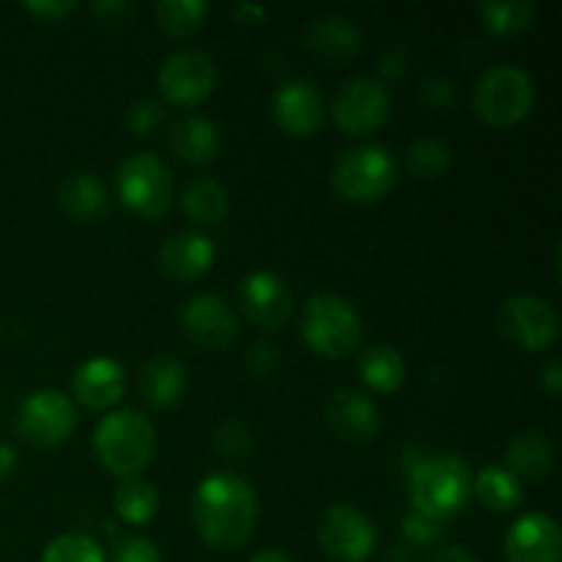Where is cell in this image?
I'll list each match as a JSON object with an SVG mask.
<instances>
[{"instance_id": "obj_30", "label": "cell", "mask_w": 562, "mask_h": 562, "mask_svg": "<svg viewBox=\"0 0 562 562\" xmlns=\"http://www.w3.org/2000/svg\"><path fill=\"white\" fill-rule=\"evenodd\" d=\"M206 20V3L203 0H159L157 22L162 31L173 36H190Z\"/></svg>"}, {"instance_id": "obj_35", "label": "cell", "mask_w": 562, "mask_h": 562, "mask_svg": "<svg viewBox=\"0 0 562 562\" xmlns=\"http://www.w3.org/2000/svg\"><path fill=\"white\" fill-rule=\"evenodd\" d=\"M115 562H162L157 543L143 536H130L115 549Z\"/></svg>"}, {"instance_id": "obj_17", "label": "cell", "mask_w": 562, "mask_h": 562, "mask_svg": "<svg viewBox=\"0 0 562 562\" xmlns=\"http://www.w3.org/2000/svg\"><path fill=\"white\" fill-rule=\"evenodd\" d=\"M329 428L346 442H368L379 431V412L366 393L351 387L333 390L324 404Z\"/></svg>"}, {"instance_id": "obj_36", "label": "cell", "mask_w": 562, "mask_h": 562, "mask_svg": "<svg viewBox=\"0 0 562 562\" xmlns=\"http://www.w3.org/2000/svg\"><path fill=\"white\" fill-rule=\"evenodd\" d=\"M159 119H162V110H159V104L154 102V99H137V102L130 108V113H126V124L132 126L135 135H146V132H151L154 126L159 124Z\"/></svg>"}, {"instance_id": "obj_41", "label": "cell", "mask_w": 562, "mask_h": 562, "mask_svg": "<svg viewBox=\"0 0 562 562\" xmlns=\"http://www.w3.org/2000/svg\"><path fill=\"white\" fill-rule=\"evenodd\" d=\"M431 562H481V560H477L467 547L456 543V547L439 549V552L431 558Z\"/></svg>"}, {"instance_id": "obj_20", "label": "cell", "mask_w": 562, "mask_h": 562, "mask_svg": "<svg viewBox=\"0 0 562 562\" xmlns=\"http://www.w3.org/2000/svg\"><path fill=\"white\" fill-rule=\"evenodd\" d=\"M187 387V373L181 362L170 355H154L140 368V395L154 409L173 406Z\"/></svg>"}, {"instance_id": "obj_7", "label": "cell", "mask_w": 562, "mask_h": 562, "mask_svg": "<svg viewBox=\"0 0 562 562\" xmlns=\"http://www.w3.org/2000/svg\"><path fill=\"white\" fill-rule=\"evenodd\" d=\"M119 195L132 212L143 217H159L173 201L170 168L151 151H135L119 165Z\"/></svg>"}, {"instance_id": "obj_14", "label": "cell", "mask_w": 562, "mask_h": 562, "mask_svg": "<svg viewBox=\"0 0 562 562\" xmlns=\"http://www.w3.org/2000/svg\"><path fill=\"white\" fill-rule=\"evenodd\" d=\"M181 324H184V333L206 349H223L236 338V329H239L234 307L220 294L192 296L181 311Z\"/></svg>"}, {"instance_id": "obj_4", "label": "cell", "mask_w": 562, "mask_h": 562, "mask_svg": "<svg viewBox=\"0 0 562 562\" xmlns=\"http://www.w3.org/2000/svg\"><path fill=\"white\" fill-rule=\"evenodd\" d=\"M302 335L318 355L346 357L360 346V313L344 296L316 294L302 307Z\"/></svg>"}, {"instance_id": "obj_8", "label": "cell", "mask_w": 562, "mask_h": 562, "mask_svg": "<svg viewBox=\"0 0 562 562\" xmlns=\"http://www.w3.org/2000/svg\"><path fill=\"white\" fill-rule=\"evenodd\" d=\"M318 543L329 558L340 562H362L376 547L373 521L357 505H329L318 519Z\"/></svg>"}, {"instance_id": "obj_32", "label": "cell", "mask_w": 562, "mask_h": 562, "mask_svg": "<svg viewBox=\"0 0 562 562\" xmlns=\"http://www.w3.org/2000/svg\"><path fill=\"white\" fill-rule=\"evenodd\" d=\"M42 562H104V552L91 536L66 532L44 547Z\"/></svg>"}, {"instance_id": "obj_40", "label": "cell", "mask_w": 562, "mask_h": 562, "mask_svg": "<svg viewBox=\"0 0 562 562\" xmlns=\"http://www.w3.org/2000/svg\"><path fill=\"white\" fill-rule=\"evenodd\" d=\"M541 382H543V387H547L549 395H560V390H562L560 357H552V360L547 362V368H543V373H541Z\"/></svg>"}, {"instance_id": "obj_5", "label": "cell", "mask_w": 562, "mask_h": 562, "mask_svg": "<svg viewBox=\"0 0 562 562\" xmlns=\"http://www.w3.org/2000/svg\"><path fill=\"white\" fill-rule=\"evenodd\" d=\"M536 102L530 75L514 64L488 66L475 82L472 104L483 121L494 126H510L525 119Z\"/></svg>"}, {"instance_id": "obj_38", "label": "cell", "mask_w": 562, "mask_h": 562, "mask_svg": "<svg viewBox=\"0 0 562 562\" xmlns=\"http://www.w3.org/2000/svg\"><path fill=\"white\" fill-rule=\"evenodd\" d=\"M25 9L36 16H44V20H60L75 9V0H27Z\"/></svg>"}, {"instance_id": "obj_3", "label": "cell", "mask_w": 562, "mask_h": 562, "mask_svg": "<svg viewBox=\"0 0 562 562\" xmlns=\"http://www.w3.org/2000/svg\"><path fill=\"white\" fill-rule=\"evenodd\" d=\"M157 434L146 415L135 409H115L102 417L93 431V450L99 461L115 475H135L151 461Z\"/></svg>"}, {"instance_id": "obj_34", "label": "cell", "mask_w": 562, "mask_h": 562, "mask_svg": "<svg viewBox=\"0 0 562 562\" xmlns=\"http://www.w3.org/2000/svg\"><path fill=\"white\" fill-rule=\"evenodd\" d=\"M214 445H217L220 453L225 456H245L247 450H250L252 439L250 431L245 428V423L228 420L225 426L217 428V434H214Z\"/></svg>"}, {"instance_id": "obj_42", "label": "cell", "mask_w": 562, "mask_h": 562, "mask_svg": "<svg viewBox=\"0 0 562 562\" xmlns=\"http://www.w3.org/2000/svg\"><path fill=\"white\" fill-rule=\"evenodd\" d=\"M16 464V453L11 445L0 442V481H5V477L11 475V470H14Z\"/></svg>"}, {"instance_id": "obj_25", "label": "cell", "mask_w": 562, "mask_h": 562, "mask_svg": "<svg viewBox=\"0 0 562 562\" xmlns=\"http://www.w3.org/2000/svg\"><path fill=\"white\" fill-rule=\"evenodd\" d=\"M307 44L329 58H346L360 47V31L349 16L327 14L318 16L307 27Z\"/></svg>"}, {"instance_id": "obj_31", "label": "cell", "mask_w": 562, "mask_h": 562, "mask_svg": "<svg viewBox=\"0 0 562 562\" xmlns=\"http://www.w3.org/2000/svg\"><path fill=\"white\" fill-rule=\"evenodd\" d=\"M450 162V148L448 143L439 140L434 135H420L409 143V151H406V165L415 176L420 179H434V176L442 173Z\"/></svg>"}, {"instance_id": "obj_10", "label": "cell", "mask_w": 562, "mask_h": 562, "mask_svg": "<svg viewBox=\"0 0 562 562\" xmlns=\"http://www.w3.org/2000/svg\"><path fill=\"white\" fill-rule=\"evenodd\" d=\"M499 327L510 344L521 349H543L558 338V311L536 294H516L499 311Z\"/></svg>"}, {"instance_id": "obj_19", "label": "cell", "mask_w": 562, "mask_h": 562, "mask_svg": "<svg viewBox=\"0 0 562 562\" xmlns=\"http://www.w3.org/2000/svg\"><path fill=\"white\" fill-rule=\"evenodd\" d=\"M214 256H217V250H214V241L209 236L195 234V231H181V234H173L162 241L157 261L159 269L170 278L192 280L212 267Z\"/></svg>"}, {"instance_id": "obj_16", "label": "cell", "mask_w": 562, "mask_h": 562, "mask_svg": "<svg viewBox=\"0 0 562 562\" xmlns=\"http://www.w3.org/2000/svg\"><path fill=\"white\" fill-rule=\"evenodd\" d=\"M272 113L278 124L291 135H311L324 119V97L311 80L296 77L274 91Z\"/></svg>"}, {"instance_id": "obj_29", "label": "cell", "mask_w": 562, "mask_h": 562, "mask_svg": "<svg viewBox=\"0 0 562 562\" xmlns=\"http://www.w3.org/2000/svg\"><path fill=\"white\" fill-rule=\"evenodd\" d=\"M157 488L143 477H126L119 488H115V510L130 525H143L157 514Z\"/></svg>"}, {"instance_id": "obj_23", "label": "cell", "mask_w": 562, "mask_h": 562, "mask_svg": "<svg viewBox=\"0 0 562 562\" xmlns=\"http://www.w3.org/2000/svg\"><path fill=\"white\" fill-rule=\"evenodd\" d=\"M58 201L71 217L97 220L108 209V190L102 181L88 170H71L60 179Z\"/></svg>"}, {"instance_id": "obj_18", "label": "cell", "mask_w": 562, "mask_h": 562, "mask_svg": "<svg viewBox=\"0 0 562 562\" xmlns=\"http://www.w3.org/2000/svg\"><path fill=\"white\" fill-rule=\"evenodd\" d=\"M124 368H121V362L113 360V357H91V360H86L77 368L75 379H71L75 395L82 404L91 406V409L113 406L115 401L124 395Z\"/></svg>"}, {"instance_id": "obj_22", "label": "cell", "mask_w": 562, "mask_h": 562, "mask_svg": "<svg viewBox=\"0 0 562 562\" xmlns=\"http://www.w3.org/2000/svg\"><path fill=\"white\" fill-rule=\"evenodd\" d=\"M554 450L547 434L541 431H521L510 439L508 450H505V470L514 472L516 477L525 481H538L552 470Z\"/></svg>"}, {"instance_id": "obj_24", "label": "cell", "mask_w": 562, "mask_h": 562, "mask_svg": "<svg viewBox=\"0 0 562 562\" xmlns=\"http://www.w3.org/2000/svg\"><path fill=\"white\" fill-rule=\"evenodd\" d=\"M181 206L195 223L214 225L228 214V192L212 176H192L181 187Z\"/></svg>"}, {"instance_id": "obj_1", "label": "cell", "mask_w": 562, "mask_h": 562, "mask_svg": "<svg viewBox=\"0 0 562 562\" xmlns=\"http://www.w3.org/2000/svg\"><path fill=\"white\" fill-rule=\"evenodd\" d=\"M192 519L209 547H241L258 521L256 488L234 472H214L192 494Z\"/></svg>"}, {"instance_id": "obj_44", "label": "cell", "mask_w": 562, "mask_h": 562, "mask_svg": "<svg viewBox=\"0 0 562 562\" xmlns=\"http://www.w3.org/2000/svg\"><path fill=\"white\" fill-rule=\"evenodd\" d=\"M250 562H291L289 554L278 552V549H263V552L252 554Z\"/></svg>"}, {"instance_id": "obj_12", "label": "cell", "mask_w": 562, "mask_h": 562, "mask_svg": "<svg viewBox=\"0 0 562 562\" xmlns=\"http://www.w3.org/2000/svg\"><path fill=\"white\" fill-rule=\"evenodd\" d=\"M214 82H217V66L203 49H179L168 55L159 69V88L176 104L201 102L212 93Z\"/></svg>"}, {"instance_id": "obj_26", "label": "cell", "mask_w": 562, "mask_h": 562, "mask_svg": "<svg viewBox=\"0 0 562 562\" xmlns=\"http://www.w3.org/2000/svg\"><path fill=\"white\" fill-rule=\"evenodd\" d=\"M472 494H477L488 510H514L521 503V481L505 467H483L477 481H472Z\"/></svg>"}, {"instance_id": "obj_6", "label": "cell", "mask_w": 562, "mask_h": 562, "mask_svg": "<svg viewBox=\"0 0 562 562\" xmlns=\"http://www.w3.org/2000/svg\"><path fill=\"white\" fill-rule=\"evenodd\" d=\"M333 187L349 201H376L393 187L395 159L393 154L376 143L351 146L335 159Z\"/></svg>"}, {"instance_id": "obj_39", "label": "cell", "mask_w": 562, "mask_h": 562, "mask_svg": "<svg viewBox=\"0 0 562 562\" xmlns=\"http://www.w3.org/2000/svg\"><path fill=\"white\" fill-rule=\"evenodd\" d=\"M93 14L102 16V22H124V16L130 14V3H121V0H102V3H91Z\"/></svg>"}, {"instance_id": "obj_37", "label": "cell", "mask_w": 562, "mask_h": 562, "mask_svg": "<svg viewBox=\"0 0 562 562\" xmlns=\"http://www.w3.org/2000/svg\"><path fill=\"white\" fill-rule=\"evenodd\" d=\"M245 362L247 368H250V373L267 376V373L280 362V349L274 344H269V340H256V344L247 349Z\"/></svg>"}, {"instance_id": "obj_28", "label": "cell", "mask_w": 562, "mask_h": 562, "mask_svg": "<svg viewBox=\"0 0 562 562\" xmlns=\"http://www.w3.org/2000/svg\"><path fill=\"white\" fill-rule=\"evenodd\" d=\"M477 9L486 25L499 36H516L536 20V3L530 0H483Z\"/></svg>"}, {"instance_id": "obj_9", "label": "cell", "mask_w": 562, "mask_h": 562, "mask_svg": "<svg viewBox=\"0 0 562 562\" xmlns=\"http://www.w3.org/2000/svg\"><path fill=\"white\" fill-rule=\"evenodd\" d=\"M77 426V409L69 395L55 387L27 395L16 412V428L33 445H60Z\"/></svg>"}, {"instance_id": "obj_11", "label": "cell", "mask_w": 562, "mask_h": 562, "mask_svg": "<svg viewBox=\"0 0 562 562\" xmlns=\"http://www.w3.org/2000/svg\"><path fill=\"white\" fill-rule=\"evenodd\" d=\"M335 121L351 135L379 130L390 115V93L373 77H351L338 88L333 102Z\"/></svg>"}, {"instance_id": "obj_33", "label": "cell", "mask_w": 562, "mask_h": 562, "mask_svg": "<svg viewBox=\"0 0 562 562\" xmlns=\"http://www.w3.org/2000/svg\"><path fill=\"white\" fill-rule=\"evenodd\" d=\"M445 532V521L431 519V516L420 514V510H412L404 519V536L409 541H415L417 547H428V543H437Z\"/></svg>"}, {"instance_id": "obj_21", "label": "cell", "mask_w": 562, "mask_h": 562, "mask_svg": "<svg viewBox=\"0 0 562 562\" xmlns=\"http://www.w3.org/2000/svg\"><path fill=\"white\" fill-rule=\"evenodd\" d=\"M220 130L206 115H181L170 126V146L187 162H209L220 151Z\"/></svg>"}, {"instance_id": "obj_13", "label": "cell", "mask_w": 562, "mask_h": 562, "mask_svg": "<svg viewBox=\"0 0 562 562\" xmlns=\"http://www.w3.org/2000/svg\"><path fill=\"white\" fill-rule=\"evenodd\" d=\"M239 302L247 316L263 329L283 327L294 311V296H291L289 285L283 283V278L267 272V269L245 274L239 285Z\"/></svg>"}, {"instance_id": "obj_15", "label": "cell", "mask_w": 562, "mask_h": 562, "mask_svg": "<svg viewBox=\"0 0 562 562\" xmlns=\"http://www.w3.org/2000/svg\"><path fill=\"white\" fill-rule=\"evenodd\" d=\"M562 552L560 527L547 514H525L505 538L508 562H558Z\"/></svg>"}, {"instance_id": "obj_43", "label": "cell", "mask_w": 562, "mask_h": 562, "mask_svg": "<svg viewBox=\"0 0 562 562\" xmlns=\"http://www.w3.org/2000/svg\"><path fill=\"white\" fill-rule=\"evenodd\" d=\"M234 14H236V16H241V20L256 22V20H263V16H267V5H258V3H239V5H234Z\"/></svg>"}, {"instance_id": "obj_2", "label": "cell", "mask_w": 562, "mask_h": 562, "mask_svg": "<svg viewBox=\"0 0 562 562\" xmlns=\"http://www.w3.org/2000/svg\"><path fill=\"white\" fill-rule=\"evenodd\" d=\"M472 497V470L461 456L439 453L417 461L409 472V499L431 519L461 514Z\"/></svg>"}, {"instance_id": "obj_27", "label": "cell", "mask_w": 562, "mask_h": 562, "mask_svg": "<svg viewBox=\"0 0 562 562\" xmlns=\"http://www.w3.org/2000/svg\"><path fill=\"white\" fill-rule=\"evenodd\" d=\"M360 376L373 390H395L404 382L406 362L401 351L393 349V346H368L360 357Z\"/></svg>"}]
</instances>
